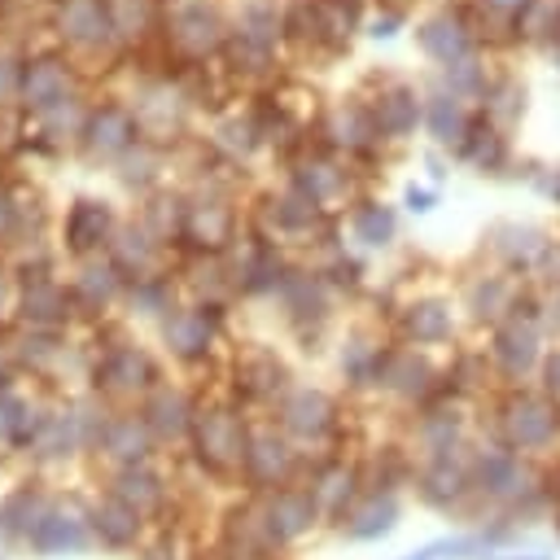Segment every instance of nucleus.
<instances>
[{
    "label": "nucleus",
    "mask_w": 560,
    "mask_h": 560,
    "mask_svg": "<svg viewBox=\"0 0 560 560\" xmlns=\"http://www.w3.org/2000/svg\"><path fill=\"white\" fill-rule=\"evenodd\" d=\"M477 4H481V13H486V18L503 22L508 31H512V26H516V18L529 9V0H477Z\"/></svg>",
    "instance_id": "nucleus-26"
},
{
    "label": "nucleus",
    "mask_w": 560,
    "mask_h": 560,
    "mask_svg": "<svg viewBox=\"0 0 560 560\" xmlns=\"http://www.w3.org/2000/svg\"><path fill=\"white\" fill-rule=\"evenodd\" d=\"M368 109L385 140H407L416 127H424V96L411 83H385Z\"/></svg>",
    "instance_id": "nucleus-2"
},
{
    "label": "nucleus",
    "mask_w": 560,
    "mask_h": 560,
    "mask_svg": "<svg viewBox=\"0 0 560 560\" xmlns=\"http://www.w3.org/2000/svg\"><path fill=\"white\" fill-rule=\"evenodd\" d=\"M4 223H9V201L0 197V232H4Z\"/></svg>",
    "instance_id": "nucleus-34"
},
{
    "label": "nucleus",
    "mask_w": 560,
    "mask_h": 560,
    "mask_svg": "<svg viewBox=\"0 0 560 560\" xmlns=\"http://www.w3.org/2000/svg\"><path fill=\"white\" fill-rule=\"evenodd\" d=\"M538 271H542L551 284H560V241H551V245H547V254H542Z\"/></svg>",
    "instance_id": "nucleus-28"
},
{
    "label": "nucleus",
    "mask_w": 560,
    "mask_h": 560,
    "mask_svg": "<svg viewBox=\"0 0 560 560\" xmlns=\"http://www.w3.org/2000/svg\"><path fill=\"white\" fill-rule=\"evenodd\" d=\"M324 131H328L332 144H341V149H350V153H363V149H372V140H381V131H376V122H372V109H368V105H350V101L328 114Z\"/></svg>",
    "instance_id": "nucleus-10"
},
{
    "label": "nucleus",
    "mask_w": 560,
    "mask_h": 560,
    "mask_svg": "<svg viewBox=\"0 0 560 560\" xmlns=\"http://www.w3.org/2000/svg\"><path fill=\"white\" fill-rule=\"evenodd\" d=\"M525 109H529L525 79H516V74H490V83L481 92V118L512 136V127L525 118Z\"/></svg>",
    "instance_id": "nucleus-8"
},
{
    "label": "nucleus",
    "mask_w": 560,
    "mask_h": 560,
    "mask_svg": "<svg viewBox=\"0 0 560 560\" xmlns=\"http://www.w3.org/2000/svg\"><path fill=\"white\" fill-rule=\"evenodd\" d=\"M542 376H547V389H556V394H560V346L542 359Z\"/></svg>",
    "instance_id": "nucleus-30"
},
{
    "label": "nucleus",
    "mask_w": 560,
    "mask_h": 560,
    "mask_svg": "<svg viewBox=\"0 0 560 560\" xmlns=\"http://www.w3.org/2000/svg\"><path fill=\"white\" fill-rule=\"evenodd\" d=\"M171 39H175L179 52L206 57V52H214L223 44V22H219L214 9H206L201 0H192V4H179L171 13Z\"/></svg>",
    "instance_id": "nucleus-4"
},
{
    "label": "nucleus",
    "mask_w": 560,
    "mask_h": 560,
    "mask_svg": "<svg viewBox=\"0 0 560 560\" xmlns=\"http://www.w3.org/2000/svg\"><path fill=\"white\" fill-rule=\"evenodd\" d=\"M560 429V407L551 398H538V394H521L512 398L508 407V433L516 446H542L551 442Z\"/></svg>",
    "instance_id": "nucleus-5"
},
{
    "label": "nucleus",
    "mask_w": 560,
    "mask_h": 560,
    "mask_svg": "<svg viewBox=\"0 0 560 560\" xmlns=\"http://www.w3.org/2000/svg\"><path fill=\"white\" fill-rule=\"evenodd\" d=\"M315 9V39L346 48L350 35L363 26V0H311Z\"/></svg>",
    "instance_id": "nucleus-11"
},
{
    "label": "nucleus",
    "mask_w": 560,
    "mask_h": 560,
    "mask_svg": "<svg viewBox=\"0 0 560 560\" xmlns=\"http://www.w3.org/2000/svg\"><path fill=\"white\" fill-rule=\"evenodd\" d=\"M486 83H490V74H486V61H481L477 52L464 57V61H455V66H442V92H451V96H459V101H468V96L481 101Z\"/></svg>",
    "instance_id": "nucleus-18"
},
{
    "label": "nucleus",
    "mask_w": 560,
    "mask_h": 560,
    "mask_svg": "<svg viewBox=\"0 0 560 560\" xmlns=\"http://www.w3.org/2000/svg\"><path fill=\"white\" fill-rule=\"evenodd\" d=\"M13 79H18V74H13V61H4V57H0V96H4V92H13Z\"/></svg>",
    "instance_id": "nucleus-31"
},
{
    "label": "nucleus",
    "mask_w": 560,
    "mask_h": 560,
    "mask_svg": "<svg viewBox=\"0 0 560 560\" xmlns=\"http://www.w3.org/2000/svg\"><path fill=\"white\" fill-rule=\"evenodd\" d=\"M455 153L472 171H481V175H503L512 166V140H508V131H499L481 114H472V127H468V136H464V144Z\"/></svg>",
    "instance_id": "nucleus-6"
},
{
    "label": "nucleus",
    "mask_w": 560,
    "mask_h": 560,
    "mask_svg": "<svg viewBox=\"0 0 560 560\" xmlns=\"http://www.w3.org/2000/svg\"><path fill=\"white\" fill-rule=\"evenodd\" d=\"M398 26H402V13L394 9V13H381V18L372 22V35H376V39H389V35H398Z\"/></svg>",
    "instance_id": "nucleus-29"
},
{
    "label": "nucleus",
    "mask_w": 560,
    "mask_h": 560,
    "mask_svg": "<svg viewBox=\"0 0 560 560\" xmlns=\"http://www.w3.org/2000/svg\"><path fill=\"white\" fill-rule=\"evenodd\" d=\"M315 219H319V206H315L306 192L289 188L284 197H276V223H280V228H311Z\"/></svg>",
    "instance_id": "nucleus-24"
},
{
    "label": "nucleus",
    "mask_w": 560,
    "mask_h": 560,
    "mask_svg": "<svg viewBox=\"0 0 560 560\" xmlns=\"http://www.w3.org/2000/svg\"><path fill=\"white\" fill-rule=\"evenodd\" d=\"M105 228H109V210H105V206L79 201V206L70 210V245H74V249L96 245V241L105 236Z\"/></svg>",
    "instance_id": "nucleus-21"
},
{
    "label": "nucleus",
    "mask_w": 560,
    "mask_h": 560,
    "mask_svg": "<svg viewBox=\"0 0 560 560\" xmlns=\"http://www.w3.org/2000/svg\"><path fill=\"white\" fill-rule=\"evenodd\" d=\"M490 245L512 271H534L551 241H547V232L538 223H494L490 228Z\"/></svg>",
    "instance_id": "nucleus-7"
},
{
    "label": "nucleus",
    "mask_w": 560,
    "mask_h": 560,
    "mask_svg": "<svg viewBox=\"0 0 560 560\" xmlns=\"http://www.w3.org/2000/svg\"><path fill=\"white\" fill-rule=\"evenodd\" d=\"M61 31L74 39V44H96L105 39L114 26H109V13L101 0H66L61 4Z\"/></svg>",
    "instance_id": "nucleus-13"
},
{
    "label": "nucleus",
    "mask_w": 560,
    "mask_h": 560,
    "mask_svg": "<svg viewBox=\"0 0 560 560\" xmlns=\"http://www.w3.org/2000/svg\"><path fill=\"white\" fill-rule=\"evenodd\" d=\"M228 210L219 201H201V206H188V232L192 236H210V245H219L228 236Z\"/></svg>",
    "instance_id": "nucleus-23"
},
{
    "label": "nucleus",
    "mask_w": 560,
    "mask_h": 560,
    "mask_svg": "<svg viewBox=\"0 0 560 560\" xmlns=\"http://www.w3.org/2000/svg\"><path fill=\"white\" fill-rule=\"evenodd\" d=\"M538 346H542V337H538V324H534V306L525 302V311L516 306L499 324V332H494V359H499V368L508 376H525L538 363Z\"/></svg>",
    "instance_id": "nucleus-3"
},
{
    "label": "nucleus",
    "mask_w": 560,
    "mask_h": 560,
    "mask_svg": "<svg viewBox=\"0 0 560 560\" xmlns=\"http://www.w3.org/2000/svg\"><path fill=\"white\" fill-rule=\"evenodd\" d=\"M512 306V284L503 280V276H481V280H472V289H468V311L477 315V319H494L499 311H508Z\"/></svg>",
    "instance_id": "nucleus-20"
},
{
    "label": "nucleus",
    "mask_w": 560,
    "mask_h": 560,
    "mask_svg": "<svg viewBox=\"0 0 560 560\" xmlns=\"http://www.w3.org/2000/svg\"><path fill=\"white\" fill-rule=\"evenodd\" d=\"M66 83H70V74H66V66H61L57 57H39V61H31L26 74H22V92H26V101L39 105V109L57 105V101L66 96Z\"/></svg>",
    "instance_id": "nucleus-12"
},
{
    "label": "nucleus",
    "mask_w": 560,
    "mask_h": 560,
    "mask_svg": "<svg viewBox=\"0 0 560 560\" xmlns=\"http://www.w3.org/2000/svg\"><path fill=\"white\" fill-rule=\"evenodd\" d=\"M402 206H407L411 214H429V210L438 206V192H433V188H420V184H407V188H402Z\"/></svg>",
    "instance_id": "nucleus-27"
},
{
    "label": "nucleus",
    "mask_w": 560,
    "mask_h": 560,
    "mask_svg": "<svg viewBox=\"0 0 560 560\" xmlns=\"http://www.w3.org/2000/svg\"><path fill=\"white\" fill-rule=\"evenodd\" d=\"M131 136H136V122H131V114L118 109V105H105V109H96V114L88 118V144H92L96 153H118V149L131 144Z\"/></svg>",
    "instance_id": "nucleus-14"
},
{
    "label": "nucleus",
    "mask_w": 560,
    "mask_h": 560,
    "mask_svg": "<svg viewBox=\"0 0 560 560\" xmlns=\"http://www.w3.org/2000/svg\"><path fill=\"white\" fill-rule=\"evenodd\" d=\"M416 44H420V52H424L429 61H438V66H455V61H464V57L477 52V35H472L468 18L455 13V9L429 13V18L416 26Z\"/></svg>",
    "instance_id": "nucleus-1"
},
{
    "label": "nucleus",
    "mask_w": 560,
    "mask_h": 560,
    "mask_svg": "<svg viewBox=\"0 0 560 560\" xmlns=\"http://www.w3.org/2000/svg\"><path fill=\"white\" fill-rule=\"evenodd\" d=\"M521 560H551V556H521Z\"/></svg>",
    "instance_id": "nucleus-35"
},
{
    "label": "nucleus",
    "mask_w": 560,
    "mask_h": 560,
    "mask_svg": "<svg viewBox=\"0 0 560 560\" xmlns=\"http://www.w3.org/2000/svg\"><path fill=\"white\" fill-rule=\"evenodd\" d=\"M429 171H433V179H446V162L438 153H429Z\"/></svg>",
    "instance_id": "nucleus-32"
},
{
    "label": "nucleus",
    "mask_w": 560,
    "mask_h": 560,
    "mask_svg": "<svg viewBox=\"0 0 560 560\" xmlns=\"http://www.w3.org/2000/svg\"><path fill=\"white\" fill-rule=\"evenodd\" d=\"M402 324H407V337H416V341H446L451 337V311L438 298H424V302L407 306Z\"/></svg>",
    "instance_id": "nucleus-17"
},
{
    "label": "nucleus",
    "mask_w": 560,
    "mask_h": 560,
    "mask_svg": "<svg viewBox=\"0 0 560 560\" xmlns=\"http://www.w3.org/2000/svg\"><path fill=\"white\" fill-rule=\"evenodd\" d=\"M556 311H560V298H556Z\"/></svg>",
    "instance_id": "nucleus-36"
},
{
    "label": "nucleus",
    "mask_w": 560,
    "mask_h": 560,
    "mask_svg": "<svg viewBox=\"0 0 560 560\" xmlns=\"http://www.w3.org/2000/svg\"><path fill=\"white\" fill-rule=\"evenodd\" d=\"M499 542V534L494 538H486V534H472V538H438V542H424V547H416L407 560H442V556H477V551H490Z\"/></svg>",
    "instance_id": "nucleus-22"
},
{
    "label": "nucleus",
    "mask_w": 560,
    "mask_h": 560,
    "mask_svg": "<svg viewBox=\"0 0 560 560\" xmlns=\"http://www.w3.org/2000/svg\"><path fill=\"white\" fill-rule=\"evenodd\" d=\"M468 127H472V114H468V105L459 101V96H451V92H433V96H424V131L442 144V149H459L464 144V136H468Z\"/></svg>",
    "instance_id": "nucleus-9"
},
{
    "label": "nucleus",
    "mask_w": 560,
    "mask_h": 560,
    "mask_svg": "<svg viewBox=\"0 0 560 560\" xmlns=\"http://www.w3.org/2000/svg\"><path fill=\"white\" fill-rule=\"evenodd\" d=\"M512 39L551 48V44L560 39V0H529V9H525V13L516 18V26H512Z\"/></svg>",
    "instance_id": "nucleus-15"
},
{
    "label": "nucleus",
    "mask_w": 560,
    "mask_h": 560,
    "mask_svg": "<svg viewBox=\"0 0 560 560\" xmlns=\"http://www.w3.org/2000/svg\"><path fill=\"white\" fill-rule=\"evenodd\" d=\"M105 13H109V26L122 35H136L149 26V0H105Z\"/></svg>",
    "instance_id": "nucleus-25"
},
{
    "label": "nucleus",
    "mask_w": 560,
    "mask_h": 560,
    "mask_svg": "<svg viewBox=\"0 0 560 560\" xmlns=\"http://www.w3.org/2000/svg\"><path fill=\"white\" fill-rule=\"evenodd\" d=\"M394 228H398V219H394V210L385 201H363L354 210V236L368 241V245H389Z\"/></svg>",
    "instance_id": "nucleus-19"
},
{
    "label": "nucleus",
    "mask_w": 560,
    "mask_h": 560,
    "mask_svg": "<svg viewBox=\"0 0 560 560\" xmlns=\"http://www.w3.org/2000/svg\"><path fill=\"white\" fill-rule=\"evenodd\" d=\"M547 57H551V66H556V70H560V39H556V44H551V48H547Z\"/></svg>",
    "instance_id": "nucleus-33"
},
{
    "label": "nucleus",
    "mask_w": 560,
    "mask_h": 560,
    "mask_svg": "<svg viewBox=\"0 0 560 560\" xmlns=\"http://www.w3.org/2000/svg\"><path fill=\"white\" fill-rule=\"evenodd\" d=\"M556 171H560V166H556Z\"/></svg>",
    "instance_id": "nucleus-37"
},
{
    "label": "nucleus",
    "mask_w": 560,
    "mask_h": 560,
    "mask_svg": "<svg viewBox=\"0 0 560 560\" xmlns=\"http://www.w3.org/2000/svg\"><path fill=\"white\" fill-rule=\"evenodd\" d=\"M341 184H346V175H341L328 158H311V162H302V166H298V175H293V188H298V192H306L315 206L332 201V197L341 192Z\"/></svg>",
    "instance_id": "nucleus-16"
}]
</instances>
